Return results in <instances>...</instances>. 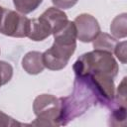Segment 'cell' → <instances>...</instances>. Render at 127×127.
I'll return each instance as SVG.
<instances>
[{"label": "cell", "instance_id": "obj_1", "mask_svg": "<svg viewBox=\"0 0 127 127\" xmlns=\"http://www.w3.org/2000/svg\"><path fill=\"white\" fill-rule=\"evenodd\" d=\"M61 112L59 124L66 125L73 118L83 114L92 104L96 103L95 97L85 83L75 76L73 92L70 96L59 98Z\"/></svg>", "mask_w": 127, "mask_h": 127}, {"label": "cell", "instance_id": "obj_2", "mask_svg": "<svg viewBox=\"0 0 127 127\" xmlns=\"http://www.w3.org/2000/svg\"><path fill=\"white\" fill-rule=\"evenodd\" d=\"M118 70L117 62L112 54L98 50L81 55L73 64V71L78 77L91 72H101L114 78Z\"/></svg>", "mask_w": 127, "mask_h": 127}, {"label": "cell", "instance_id": "obj_3", "mask_svg": "<svg viewBox=\"0 0 127 127\" xmlns=\"http://www.w3.org/2000/svg\"><path fill=\"white\" fill-rule=\"evenodd\" d=\"M33 110L37 118L26 125L36 126H60L59 118L61 112L60 99L52 94H40L33 103Z\"/></svg>", "mask_w": 127, "mask_h": 127}, {"label": "cell", "instance_id": "obj_4", "mask_svg": "<svg viewBox=\"0 0 127 127\" xmlns=\"http://www.w3.org/2000/svg\"><path fill=\"white\" fill-rule=\"evenodd\" d=\"M78 78H80L90 89L97 103H100L105 107H109L111 105L115 95L113 77L101 72H91L83 76H79Z\"/></svg>", "mask_w": 127, "mask_h": 127}, {"label": "cell", "instance_id": "obj_5", "mask_svg": "<svg viewBox=\"0 0 127 127\" xmlns=\"http://www.w3.org/2000/svg\"><path fill=\"white\" fill-rule=\"evenodd\" d=\"M30 29V19L15 11L4 9L2 21L0 24V33L15 38H24L28 36Z\"/></svg>", "mask_w": 127, "mask_h": 127}, {"label": "cell", "instance_id": "obj_6", "mask_svg": "<svg viewBox=\"0 0 127 127\" xmlns=\"http://www.w3.org/2000/svg\"><path fill=\"white\" fill-rule=\"evenodd\" d=\"M76 46H64L54 42L52 47L43 53L45 67L51 70H60L67 65Z\"/></svg>", "mask_w": 127, "mask_h": 127}, {"label": "cell", "instance_id": "obj_7", "mask_svg": "<svg viewBox=\"0 0 127 127\" xmlns=\"http://www.w3.org/2000/svg\"><path fill=\"white\" fill-rule=\"evenodd\" d=\"M76 28V38L82 43L92 42L100 33L98 21L90 14H80L73 21Z\"/></svg>", "mask_w": 127, "mask_h": 127}, {"label": "cell", "instance_id": "obj_8", "mask_svg": "<svg viewBox=\"0 0 127 127\" xmlns=\"http://www.w3.org/2000/svg\"><path fill=\"white\" fill-rule=\"evenodd\" d=\"M52 35V29L45 18L40 16L30 20V29L28 33V38L35 42H40L47 39Z\"/></svg>", "mask_w": 127, "mask_h": 127}, {"label": "cell", "instance_id": "obj_9", "mask_svg": "<svg viewBox=\"0 0 127 127\" xmlns=\"http://www.w3.org/2000/svg\"><path fill=\"white\" fill-rule=\"evenodd\" d=\"M41 16L43 18H45L47 20V22L49 23V25L51 26L52 35L56 34L60 30H62L68 23L66 14L62 9H59L56 7L48 8Z\"/></svg>", "mask_w": 127, "mask_h": 127}, {"label": "cell", "instance_id": "obj_10", "mask_svg": "<svg viewBox=\"0 0 127 127\" xmlns=\"http://www.w3.org/2000/svg\"><path fill=\"white\" fill-rule=\"evenodd\" d=\"M22 67L29 74L41 73L45 68L43 63V54L37 51L27 53L22 59Z\"/></svg>", "mask_w": 127, "mask_h": 127}, {"label": "cell", "instance_id": "obj_11", "mask_svg": "<svg viewBox=\"0 0 127 127\" xmlns=\"http://www.w3.org/2000/svg\"><path fill=\"white\" fill-rule=\"evenodd\" d=\"M76 28L71 21H68L62 30L54 34V42L64 46H76Z\"/></svg>", "mask_w": 127, "mask_h": 127}, {"label": "cell", "instance_id": "obj_12", "mask_svg": "<svg viewBox=\"0 0 127 127\" xmlns=\"http://www.w3.org/2000/svg\"><path fill=\"white\" fill-rule=\"evenodd\" d=\"M92 46L94 50H98V51H104V52H108V53H113L116 45H117V40L116 38L106 34V33H99L95 39L92 41Z\"/></svg>", "mask_w": 127, "mask_h": 127}, {"label": "cell", "instance_id": "obj_13", "mask_svg": "<svg viewBox=\"0 0 127 127\" xmlns=\"http://www.w3.org/2000/svg\"><path fill=\"white\" fill-rule=\"evenodd\" d=\"M127 14L122 13L117 15L111 22L110 31L114 38L122 39L127 36Z\"/></svg>", "mask_w": 127, "mask_h": 127}, {"label": "cell", "instance_id": "obj_14", "mask_svg": "<svg viewBox=\"0 0 127 127\" xmlns=\"http://www.w3.org/2000/svg\"><path fill=\"white\" fill-rule=\"evenodd\" d=\"M111 109L109 122L111 126H125L126 125V106H110Z\"/></svg>", "mask_w": 127, "mask_h": 127}, {"label": "cell", "instance_id": "obj_15", "mask_svg": "<svg viewBox=\"0 0 127 127\" xmlns=\"http://www.w3.org/2000/svg\"><path fill=\"white\" fill-rule=\"evenodd\" d=\"M43 0H13V4L18 12L21 14H29L35 11Z\"/></svg>", "mask_w": 127, "mask_h": 127}, {"label": "cell", "instance_id": "obj_16", "mask_svg": "<svg viewBox=\"0 0 127 127\" xmlns=\"http://www.w3.org/2000/svg\"><path fill=\"white\" fill-rule=\"evenodd\" d=\"M0 75L2 76L5 84L11 80L13 76V67L9 63L0 61Z\"/></svg>", "mask_w": 127, "mask_h": 127}, {"label": "cell", "instance_id": "obj_17", "mask_svg": "<svg viewBox=\"0 0 127 127\" xmlns=\"http://www.w3.org/2000/svg\"><path fill=\"white\" fill-rule=\"evenodd\" d=\"M23 123L16 121L11 116L7 115L3 111L0 110V127H14V126H22Z\"/></svg>", "mask_w": 127, "mask_h": 127}, {"label": "cell", "instance_id": "obj_18", "mask_svg": "<svg viewBox=\"0 0 127 127\" xmlns=\"http://www.w3.org/2000/svg\"><path fill=\"white\" fill-rule=\"evenodd\" d=\"M126 46H127V43L126 41H123V42H120V43H117L115 49H114V54L115 56L117 57V59H119V61L122 63V64H126V59H127V54H126Z\"/></svg>", "mask_w": 127, "mask_h": 127}, {"label": "cell", "instance_id": "obj_19", "mask_svg": "<svg viewBox=\"0 0 127 127\" xmlns=\"http://www.w3.org/2000/svg\"><path fill=\"white\" fill-rule=\"evenodd\" d=\"M78 0H52V3L60 9H69L73 7Z\"/></svg>", "mask_w": 127, "mask_h": 127}, {"label": "cell", "instance_id": "obj_20", "mask_svg": "<svg viewBox=\"0 0 127 127\" xmlns=\"http://www.w3.org/2000/svg\"><path fill=\"white\" fill-rule=\"evenodd\" d=\"M4 9L3 7L0 6V24H1V21H2V17H3V13H4Z\"/></svg>", "mask_w": 127, "mask_h": 127}, {"label": "cell", "instance_id": "obj_21", "mask_svg": "<svg viewBox=\"0 0 127 127\" xmlns=\"http://www.w3.org/2000/svg\"><path fill=\"white\" fill-rule=\"evenodd\" d=\"M5 83H4V80H3V78H2V76L0 75V87L2 86V85H4Z\"/></svg>", "mask_w": 127, "mask_h": 127}]
</instances>
